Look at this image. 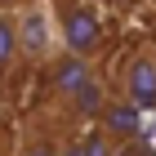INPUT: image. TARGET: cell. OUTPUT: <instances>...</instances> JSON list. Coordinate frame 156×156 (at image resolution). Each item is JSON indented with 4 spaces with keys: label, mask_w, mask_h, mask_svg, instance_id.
I'll list each match as a JSON object with an SVG mask.
<instances>
[{
    "label": "cell",
    "mask_w": 156,
    "mask_h": 156,
    "mask_svg": "<svg viewBox=\"0 0 156 156\" xmlns=\"http://www.w3.org/2000/svg\"><path fill=\"white\" fill-rule=\"evenodd\" d=\"M112 80H116V94L125 103L156 112V45H134L129 54H120Z\"/></svg>",
    "instance_id": "cell-3"
},
{
    "label": "cell",
    "mask_w": 156,
    "mask_h": 156,
    "mask_svg": "<svg viewBox=\"0 0 156 156\" xmlns=\"http://www.w3.org/2000/svg\"><path fill=\"white\" fill-rule=\"evenodd\" d=\"M0 62H5V80H9L23 62V40H18V13L13 9H0Z\"/></svg>",
    "instance_id": "cell-7"
},
{
    "label": "cell",
    "mask_w": 156,
    "mask_h": 156,
    "mask_svg": "<svg viewBox=\"0 0 156 156\" xmlns=\"http://www.w3.org/2000/svg\"><path fill=\"white\" fill-rule=\"evenodd\" d=\"M112 152H116V138L107 129H98V125L62 134V156H112Z\"/></svg>",
    "instance_id": "cell-6"
},
{
    "label": "cell",
    "mask_w": 156,
    "mask_h": 156,
    "mask_svg": "<svg viewBox=\"0 0 156 156\" xmlns=\"http://www.w3.org/2000/svg\"><path fill=\"white\" fill-rule=\"evenodd\" d=\"M18 40H23V62L45 72L49 62L62 54V31H58V13L54 0H23L18 5Z\"/></svg>",
    "instance_id": "cell-1"
},
{
    "label": "cell",
    "mask_w": 156,
    "mask_h": 156,
    "mask_svg": "<svg viewBox=\"0 0 156 156\" xmlns=\"http://www.w3.org/2000/svg\"><path fill=\"white\" fill-rule=\"evenodd\" d=\"M112 156H156V138H125V143H116V152Z\"/></svg>",
    "instance_id": "cell-8"
},
{
    "label": "cell",
    "mask_w": 156,
    "mask_h": 156,
    "mask_svg": "<svg viewBox=\"0 0 156 156\" xmlns=\"http://www.w3.org/2000/svg\"><path fill=\"white\" fill-rule=\"evenodd\" d=\"M62 125H49V116H31L18 125L9 156H62Z\"/></svg>",
    "instance_id": "cell-4"
},
{
    "label": "cell",
    "mask_w": 156,
    "mask_h": 156,
    "mask_svg": "<svg viewBox=\"0 0 156 156\" xmlns=\"http://www.w3.org/2000/svg\"><path fill=\"white\" fill-rule=\"evenodd\" d=\"M98 129H107L116 143H125V138H143L147 134V112L134 107V103H125V98H112V107L103 112V120H98Z\"/></svg>",
    "instance_id": "cell-5"
},
{
    "label": "cell",
    "mask_w": 156,
    "mask_h": 156,
    "mask_svg": "<svg viewBox=\"0 0 156 156\" xmlns=\"http://www.w3.org/2000/svg\"><path fill=\"white\" fill-rule=\"evenodd\" d=\"M54 13H58V31H62V49L67 54H80L89 62L103 58L107 23H103L94 0H54Z\"/></svg>",
    "instance_id": "cell-2"
}]
</instances>
